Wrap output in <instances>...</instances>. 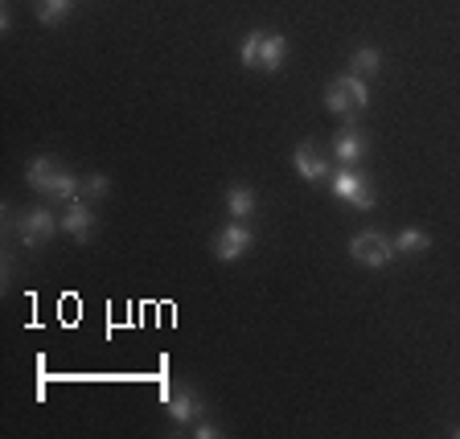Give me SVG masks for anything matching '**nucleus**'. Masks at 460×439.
<instances>
[{
  "mask_svg": "<svg viewBox=\"0 0 460 439\" xmlns=\"http://www.w3.org/2000/svg\"><path fill=\"white\" fill-rule=\"evenodd\" d=\"M378 66H383V54L374 46H362V49H354V57H349V75H358V78H370V75H378Z\"/></svg>",
  "mask_w": 460,
  "mask_h": 439,
  "instance_id": "nucleus-13",
  "label": "nucleus"
},
{
  "mask_svg": "<svg viewBox=\"0 0 460 439\" xmlns=\"http://www.w3.org/2000/svg\"><path fill=\"white\" fill-rule=\"evenodd\" d=\"M292 164H296V172L313 185H325L329 177H333V161H329L316 144H300L296 153H292Z\"/></svg>",
  "mask_w": 460,
  "mask_h": 439,
  "instance_id": "nucleus-6",
  "label": "nucleus"
},
{
  "mask_svg": "<svg viewBox=\"0 0 460 439\" xmlns=\"http://www.w3.org/2000/svg\"><path fill=\"white\" fill-rule=\"evenodd\" d=\"M190 435H193V439H218L222 427H214V423H201V419H198V423H190Z\"/></svg>",
  "mask_w": 460,
  "mask_h": 439,
  "instance_id": "nucleus-19",
  "label": "nucleus"
},
{
  "mask_svg": "<svg viewBox=\"0 0 460 439\" xmlns=\"http://www.w3.org/2000/svg\"><path fill=\"white\" fill-rule=\"evenodd\" d=\"M349 255H354V263H362V268H386L394 259V247H391V239L366 230V234H354V239H349Z\"/></svg>",
  "mask_w": 460,
  "mask_h": 439,
  "instance_id": "nucleus-5",
  "label": "nucleus"
},
{
  "mask_svg": "<svg viewBox=\"0 0 460 439\" xmlns=\"http://www.w3.org/2000/svg\"><path fill=\"white\" fill-rule=\"evenodd\" d=\"M255 189H251V185H230L226 189V214L230 218H251V214H255Z\"/></svg>",
  "mask_w": 460,
  "mask_h": 439,
  "instance_id": "nucleus-11",
  "label": "nucleus"
},
{
  "mask_svg": "<svg viewBox=\"0 0 460 439\" xmlns=\"http://www.w3.org/2000/svg\"><path fill=\"white\" fill-rule=\"evenodd\" d=\"M284 57H288V41L279 38V33H263V46H259V70L276 75V70L284 66Z\"/></svg>",
  "mask_w": 460,
  "mask_h": 439,
  "instance_id": "nucleus-10",
  "label": "nucleus"
},
{
  "mask_svg": "<svg viewBox=\"0 0 460 439\" xmlns=\"http://www.w3.org/2000/svg\"><path fill=\"white\" fill-rule=\"evenodd\" d=\"M391 247H394V255H420V250L431 247V234L428 230H420V226H407V230H399V234L391 239Z\"/></svg>",
  "mask_w": 460,
  "mask_h": 439,
  "instance_id": "nucleus-12",
  "label": "nucleus"
},
{
  "mask_svg": "<svg viewBox=\"0 0 460 439\" xmlns=\"http://www.w3.org/2000/svg\"><path fill=\"white\" fill-rule=\"evenodd\" d=\"M91 230H95V210H91V201H86V198L66 201V214H62V234H70L75 242H86V239H91Z\"/></svg>",
  "mask_w": 460,
  "mask_h": 439,
  "instance_id": "nucleus-8",
  "label": "nucleus"
},
{
  "mask_svg": "<svg viewBox=\"0 0 460 439\" xmlns=\"http://www.w3.org/2000/svg\"><path fill=\"white\" fill-rule=\"evenodd\" d=\"M107 189H111V181H107L103 172H86V177H83V189H78V198L99 201V198H107Z\"/></svg>",
  "mask_w": 460,
  "mask_h": 439,
  "instance_id": "nucleus-17",
  "label": "nucleus"
},
{
  "mask_svg": "<svg viewBox=\"0 0 460 439\" xmlns=\"http://www.w3.org/2000/svg\"><path fill=\"white\" fill-rule=\"evenodd\" d=\"M255 247V230L243 226L239 218L230 222V226H222L218 234H214V255L222 259V263H239L247 250Z\"/></svg>",
  "mask_w": 460,
  "mask_h": 439,
  "instance_id": "nucleus-4",
  "label": "nucleus"
},
{
  "mask_svg": "<svg viewBox=\"0 0 460 439\" xmlns=\"http://www.w3.org/2000/svg\"><path fill=\"white\" fill-rule=\"evenodd\" d=\"M259 46H263V29H251L247 38H243V49H239V57H243V66L259 70Z\"/></svg>",
  "mask_w": 460,
  "mask_h": 439,
  "instance_id": "nucleus-18",
  "label": "nucleus"
},
{
  "mask_svg": "<svg viewBox=\"0 0 460 439\" xmlns=\"http://www.w3.org/2000/svg\"><path fill=\"white\" fill-rule=\"evenodd\" d=\"M329 189H333L337 201L354 206V210H374V189H370V181H366L358 169H349V164H337V172L329 177Z\"/></svg>",
  "mask_w": 460,
  "mask_h": 439,
  "instance_id": "nucleus-2",
  "label": "nucleus"
},
{
  "mask_svg": "<svg viewBox=\"0 0 460 439\" xmlns=\"http://www.w3.org/2000/svg\"><path fill=\"white\" fill-rule=\"evenodd\" d=\"M70 9H75V0H38V21L41 25H58Z\"/></svg>",
  "mask_w": 460,
  "mask_h": 439,
  "instance_id": "nucleus-16",
  "label": "nucleus"
},
{
  "mask_svg": "<svg viewBox=\"0 0 460 439\" xmlns=\"http://www.w3.org/2000/svg\"><path fill=\"white\" fill-rule=\"evenodd\" d=\"M25 185L38 193H49V198H58V201H75L78 189H83V177L58 169V161H49V156H38V161H29V169H25Z\"/></svg>",
  "mask_w": 460,
  "mask_h": 439,
  "instance_id": "nucleus-1",
  "label": "nucleus"
},
{
  "mask_svg": "<svg viewBox=\"0 0 460 439\" xmlns=\"http://www.w3.org/2000/svg\"><path fill=\"white\" fill-rule=\"evenodd\" d=\"M161 402H164V411H169V419H177V423H198L201 419V411H206V402H201V394H193L190 386H177V391H164L161 394Z\"/></svg>",
  "mask_w": 460,
  "mask_h": 439,
  "instance_id": "nucleus-7",
  "label": "nucleus"
},
{
  "mask_svg": "<svg viewBox=\"0 0 460 439\" xmlns=\"http://www.w3.org/2000/svg\"><path fill=\"white\" fill-rule=\"evenodd\" d=\"M325 107H329V111H333V115H341L345 124H354L358 107L349 103V99H345V91H341V86H337V83H329V91H325Z\"/></svg>",
  "mask_w": 460,
  "mask_h": 439,
  "instance_id": "nucleus-15",
  "label": "nucleus"
},
{
  "mask_svg": "<svg viewBox=\"0 0 460 439\" xmlns=\"http://www.w3.org/2000/svg\"><path fill=\"white\" fill-rule=\"evenodd\" d=\"M58 230H62V218H54L46 206H33V210H25L17 218V239H21V247H29V250L46 247Z\"/></svg>",
  "mask_w": 460,
  "mask_h": 439,
  "instance_id": "nucleus-3",
  "label": "nucleus"
},
{
  "mask_svg": "<svg viewBox=\"0 0 460 439\" xmlns=\"http://www.w3.org/2000/svg\"><path fill=\"white\" fill-rule=\"evenodd\" d=\"M337 86L345 91V99L362 111V107H370V86H366V78H358V75H341L337 78Z\"/></svg>",
  "mask_w": 460,
  "mask_h": 439,
  "instance_id": "nucleus-14",
  "label": "nucleus"
},
{
  "mask_svg": "<svg viewBox=\"0 0 460 439\" xmlns=\"http://www.w3.org/2000/svg\"><path fill=\"white\" fill-rule=\"evenodd\" d=\"M333 156H337V164H349V169H358L362 164V156H366V132L358 124H345L341 127V136L333 140Z\"/></svg>",
  "mask_w": 460,
  "mask_h": 439,
  "instance_id": "nucleus-9",
  "label": "nucleus"
}]
</instances>
